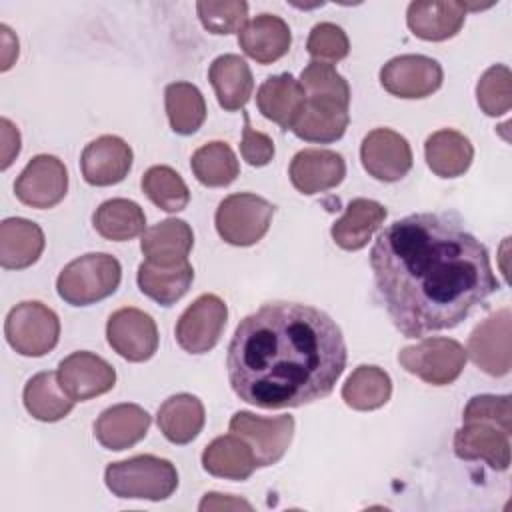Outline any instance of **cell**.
<instances>
[{
    "label": "cell",
    "mask_w": 512,
    "mask_h": 512,
    "mask_svg": "<svg viewBox=\"0 0 512 512\" xmlns=\"http://www.w3.org/2000/svg\"><path fill=\"white\" fill-rule=\"evenodd\" d=\"M376 290L406 338L456 328L500 288L486 246L454 214L420 212L388 224L372 244Z\"/></svg>",
    "instance_id": "cell-1"
},
{
    "label": "cell",
    "mask_w": 512,
    "mask_h": 512,
    "mask_svg": "<svg viewBox=\"0 0 512 512\" xmlns=\"http://www.w3.org/2000/svg\"><path fill=\"white\" fill-rule=\"evenodd\" d=\"M226 368L240 400L266 410L298 408L334 390L346 368V342L324 310L270 302L240 320Z\"/></svg>",
    "instance_id": "cell-2"
},
{
    "label": "cell",
    "mask_w": 512,
    "mask_h": 512,
    "mask_svg": "<svg viewBox=\"0 0 512 512\" xmlns=\"http://www.w3.org/2000/svg\"><path fill=\"white\" fill-rule=\"evenodd\" d=\"M106 488L118 498L160 502L178 488L176 466L154 454H140L110 462L104 470Z\"/></svg>",
    "instance_id": "cell-3"
},
{
    "label": "cell",
    "mask_w": 512,
    "mask_h": 512,
    "mask_svg": "<svg viewBox=\"0 0 512 512\" xmlns=\"http://www.w3.org/2000/svg\"><path fill=\"white\" fill-rule=\"evenodd\" d=\"M122 268L112 254L90 252L68 262L56 280L58 296L70 306H90L116 292Z\"/></svg>",
    "instance_id": "cell-4"
},
{
    "label": "cell",
    "mask_w": 512,
    "mask_h": 512,
    "mask_svg": "<svg viewBox=\"0 0 512 512\" xmlns=\"http://www.w3.org/2000/svg\"><path fill=\"white\" fill-rule=\"evenodd\" d=\"M274 206L252 192L226 196L214 216L220 238L232 246H252L264 238L272 224Z\"/></svg>",
    "instance_id": "cell-5"
},
{
    "label": "cell",
    "mask_w": 512,
    "mask_h": 512,
    "mask_svg": "<svg viewBox=\"0 0 512 512\" xmlns=\"http://www.w3.org/2000/svg\"><path fill=\"white\" fill-rule=\"evenodd\" d=\"M8 344L22 356L38 358L54 350L60 338V320L52 308L38 300L16 304L4 322Z\"/></svg>",
    "instance_id": "cell-6"
},
{
    "label": "cell",
    "mask_w": 512,
    "mask_h": 512,
    "mask_svg": "<svg viewBox=\"0 0 512 512\" xmlns=\"http://www.w3.org/2000/svg\"><path fill=\"white\" fill-rule=\"evenodd\" d=\"M466 350L454 338H426L398 352L400 366L432 386L452 384L466 366Z\"/></svg>",
    "instance_id": "cell-7"
},
{
    "label": "cell",
    "mask_w": 512,
    "mask_h": 512,
    "mask_svg": "<svg viewBox=\"0 0 512 512\" xmlns=\"http://www.w3.org/2000/svg\"><path fill=\"white\" fill-rule=\"evenodd\" d=\"M230 432L252 448L258 468H264L280 462L286 454L294 436V418L288 414L264 418L240 410L230 418Z\"/></svg>",
    "instance_id": "cell-8"
},
{
    "label": "cell",
    "mask_w": 512,
    "mask_h": 512,
    "mask_svg": "<svg viewBox=\"0 0 512 512\" xmlns=\"http://www.w3.org/2000/svg\"><path fill=\"white\" fill-rule=\"evenodd\" d=\"M226 320V302L216 294H202L180 314L174 328L176 342L190 354H204L218 344Z\"/></svg>",
    "instance_id": "cell-9"
},
{
    "label": "cell",
    "mask_w": 512,
    "mask_h": 512,
    "mask_svg": "<svg viewBox=\"0 0 512 512\" xmlns=\"http://www.w3.org/2000/svg\"><path fill=\"white\" fill-rule=\"evenodd\" d=\"M110 348L128 362H146L158 350V328L150 314L140 308H120L106 322Z\"/></svg>",
    "instance_id": "cell-10"
},
{
    "label": "cell",
    "mask_w": 512,
    "mask_h": 512,
    "mask_svg": "<svg viewBox=\"0 0 512 512\" xmlns=\"http://www.w3.org/2000/svg\"><path fill=\"white\" fill-rule=\"evenodd\" d=\"M442 66L422 54H402L388 60L380 70V84L398 98L416 100L434 94L442 86Z\"/></svg>",
    "instance_id": "cell-11"
},
{
    "label": "cell",
    "mask_w": 512,
    "mask_h": 512,
    "mask_svg": "<svg viewBox=\"0 0 512 512\" xmlns=\"http://www.w3.org/2000/svg\"><path fill=\"white\" fill-rule=\"evenodd\" d=\"M68 190V170L52 154L34 156L14 182L16 198L38 210H46L64 200Z\"/></svg>",
    "instance_id": "cell-12"
},
{
    "label": "cell",
    "mask_w": 512,
    "mask_h": 512,
    "mask_svg": "<svg viewBox=\"0 0 512 512\" xmlns=\"http://www.w3.org/2000/svg\"><path fill=\"white\" fill-rule=\"evenodd\" d=\"M466 354L488 376L498 378L510 372V308L490 314L470 332Z\"/></svg>",
    "instance_id": "cell-13"
},
{
    "label": "cell",
    "mask_w": 512,
    "mask_h": 512,
    "mask_svg": "<svg viewBox=\"0 0 512 512\" xmlns=\"http://www.w3.org/2000/svg\"><path fill=\"white\" fill-rule=\"evenodd\" d=\"M360 160L364 170L380 182H398L412 168V148L408 140L390 130L374 128L360 146Z\"/></svg>",
    "instance_id": "cell-14"
},
{
    "label": "cell",
    "mask_w": 512,
    "mask_h": 512,
    "mask_svg": "<svg viewBox=\"0 0 512 512\" xmlns=\"http://www.w3.org/2000/svg\"><path fill=\"white\" fill-rule=\"evenodd\" d=\"M58 380L72 400L84 402L112 390L116 384V370L102 356L80 350L60 362Z\"/></svg>",
    "instance_id": "cell-15"
},
{
    "label": "cell",
    "mask_w": 512,
    "mask_h": 512,
    "mask_svg": "<svg viewBox=\"0 0 512 512\" xmlns=\"http://www.w3.org/2000/svg\"><path fill=\"white\" fill-rule=\"evenodd\" d=\"M132 148L120 136L104 134L86 144L80 156V170L92 186H112L122 182L132 168Z\"/></svg>",
    "instance_id": "cell-16"
},
{
    "label": "cell",
    "mask_w": 512,
    "mask_h": 512,
    "mask_svg": "<svg viewBox=\"0 0 512 512\" xmlns=\"http://www.w3.org/2000/svg\"><path fill=\"white\" fill-rule=\"evenodd\" d=\"M288 176L300 194L312 196L336 188L346 176V162L334 150L304 148L294 154Z\"/></svg>",
    "instance_id": "cell-17"
},
{
    "label": "cell",
    "mask_w": 512,
    "mask_h": 512,
    "mask_svg": "<svg viewBox=\"0 0 512 512\" xmlns=\"http://www.w3.org/2000/svg\"><path fill=\"white\" fill-rule=\"evenodd\" d=\"M510 434L494 424L472 420L464 422L454 434V454L460 460H484L492 470L510 466Z\"/></svg>",
    "instance_id": "cell-18"
},
{
    "label": "cell",
    "mask_w": 512,
    "mask_h": 512,
    "mask_svg": "<svg viewBox=\"0 0 512 512\" xmlns=\"http://www.w3.org/2000/svg\"><path fill=\"white\" fill-rule=\"evenodd\" d=\"M150 428V414L138 404H116L106 408L94 422V436L106 450H126L138 444Z\"/></svg>",
    "instance_id": "cell-19"
},
{
    "label": "cell",
    "mask_w": 512,
    "mask_h": 512,
    "mask_svg": "<svg viewBox=\"0 0 512 512\" xmlns=\"http://www.w3.org/2000/svg\"><path fill=\"white\" fill-rule=\"evenodd\" d=\"M238 44L258 64H272L290 50L292 34L280 16L258 14L238 32Z\"/></svg>",
    "instance_id": "cell-20"
},
{
    "label": "cell",
    "mask_w": 512,
    "mask_h": 512,
    "mask_svg": "<svg viewBox=\"0 0 512 512\" xmlns=\"http://www.w3.org/2000/svg\"><path fill=\"white\" fill-rule=\"evenodd\" d=\"M194 246V232L180 218H166L148 230L140 240V250L148 262L158 266H176L188 260Z\"/></svg>",
    "instance_id": "cell-21"
},
{
    "label": "cell",
    "mask_w": 512,
    "mask_h": 512,
    "mask_svg": "<svg viewBox=\"0 0 512 512\" xmlns=\"http://www.w3.org/2000/svg\"><path fill=\"white\" fill-rule=\"evenodd\" d=\"M256 104L264 118L276 122L282 130H290L306 104V92L292 74L284 72L268 76L260 84Z\"/></svg>",
    "instance_id": "cell-22"
},
{
    "label": "cell",
    "mask_w": 512,
    "mask_h": 512,
    "mask_svg": "<svg viewBox=\"0 0 512 512\" xmlns=\"http://www.w3.org/2000/svg\"><path fill=\"white\" fill-rule=\"evenodd\" d=\"M466 8L462 2H410L406 24L420 40L442 42L460 32Z\"/></svg>",
    "instance_id": "cell-23"
},
{
    "label": "cell",
    "mask_w": 512,
    "mask_h": 512,
    "mask_svg": "<svg viewBox=\"0 0 512 512\" xmlns=\"http://www.w3.org/2000/svg\"><path fill=\"white\" fill-rule=\"evenodd\" d=\"M42 228L26 218H6L0 224V264L6 270L32 266L44 250Z\"/></svg>",
    "instance_id": "cell-24"
},
{
    "label": "cell",
    "mask_w": 512,
    "mask_h": 512,
    "mask_svg": "<svg viewBox=\"0 0 512 512\" xmlns=\"http://www.w3.org/2000/svg\"><path fill=\"white\" fill-rule=\"evenodd\" d=\"M208 80L216 92L218 104L226 112L246 106L254 90L252 70L238 54H222L208 68Z\"/></svg>",
    "instance_id": "cell-25"
},
{
    "label": "cell",
    "mask_w": 512,
    "mask_h": 512,
    "mask_svg": "<svg viewBox=\"0 0 512 512\" xmlns=\"http://www.w3.org/2000/svg\"><path fill=\"white\" fill-rule=\"evenodd\" d=\"M388 210L370 198H354L342 218H338L332 228V240L342 250H360L364 248L372 234L382 226Z\"/></svg>",
    "instance_id": "cell-26"
},
{
    "label": "cell",
    "mask_w": 512,
    "mask_h": 512,
    "mask_svg": "<svg viewBox=\"0 0 512 512\" xmlns=\"http://www.w3.org/2000/svg\"><path fill=\"white\" fill-rule=\"evenodd\" d=\"M348 122V108L326 100L306 98V104L290 130L304 142L330 144L344 136Z\"/></svg>",
    "instance_id": "cell-27"
},
{
    "label": "cell",
    "mask_w": 512,
    "mask_h": 512,
    "mask_svg": "<svg viewBox=\"0 0 512 512\" xmlns=\"http://www.w3.org/2000/svg\"><path fill=\"white\" fill-rule=\"evenodd\" d=\"M204 404L186 392L174 394L158 408L156 422L164 438L172 444L192 442L204 428Z\"/></svg>",
    "instance_id": "cell-28"
},
{
    "label": "cell",
    "mask_w": 512,
    "mask_h": 512,
    "mask_svg": "<svg viewBox=\"0 0 512 512\" xmlns=\"http://www.w3.org/2000/svg\"><path fill=\"white\" fill-rule=\"evenodd\" d=\"M202 468L218 478L246 480L258 468L252 448L236 434L214 438L202 452Z\"/></svg>",
    "instance_id": "cell-29"
},
{
    "label": "cell",
    "mask_w": 512,
    "mask_h": 512,
    "mask_svg": "<svg viewBox=\"0 0 512 512\" xmlns=\"http://www.w3.org/2000/svg\"><path fill=\"white\" fill-rule=\"evenodd\" d=\"M424 156L428 168L440 178L462 176L474 158V148L470 140L452 128L438 130L426 138Z\"/></svg>",
    "instance_id": "cell-30"
},
{
    "label": "cell",
    "mask_w": 512,
    "mask_h": 512,
    "mask_svg": "<svg viewBox=\"0 0 512 512\" xmlns=\"http://www.w3.org/2000/svg\"><path fill=\"white\" fill-rule=\"evenodd\" d=\"M136 280L144 296L158 302L160 306H172L190 290L194 268L188 260L176 266H158L144 260L138 266Z\"/></svg>",
    "instance_id": "cell-31"
},
{
    "label": "cell",
    "mask_w": 512,
    "mask_h": 512,
    "mask_svg": "<svg viewBox=\"0 0 512 512\" xmlns=\"http://www.w3.org/2000/svg\"><path fill=\"white\" fill-rule=\"evenodd\" d=\"M28 414L40 422H58L70 414L74 402L60 386L58 372H38L34 374L22 394Z\"/></svg>",
    "instance_id": "cell-32"
},
{
    "label": "cell",
    "mask_w": 512,
    "mask_h": 512,
    "mask_svg": "<svg viewBox=\"0 0 512 512\" xmlns=\"http://www.w3.org/2000/svg\"><path fill=\"white\" fill-rule=\"evenodd\" d=\"M92 226L106 240L128 242L144 232L146 214L134 200L112 198L96 208Z\"/></svg>",
    "instance_id": "cell-33"
},
{
    "label": "cell",
    "mask_w": 512,
    "mask_h": 512,
    "mask_svg": "<svg viewBox=\"0 0 512 512\" xmlns=\"http://www.w3.org/2000/svg\"><path fill=\"white\" fill-rule=\"evenodd\" d=\"M392 396V380L388 372L378 366L362 364L346 378L342 386V400L360 412L384 406Z\"/></svg>",
    "instance_id": "cell-34"
},
{
    "label": "cell",
    "mask_w": 512,
    "mask_h": 512,
    "mask_svg": "<svg viewBox=\"0 0 512 512\" xmlns=\"http://www.w3.org/2000/svg\"><path fill=\"white\" fill-rule=\"evenodd\" d=\"M170 128L180 136L194 134L206 120V100L190 82H172L164 90Z\"/></svg>",
    "instance_id": "cell-35"
},
{
    "label": "cell",
    "mask_w": 512,
    "mask_h": 512,
    "mask_svg": "<svg viewBox=\"0 0 512 512\" xmlns=\"http://www.w3.org/2000/svg\"><path fill=\"white\" fill-rule=\"evenodd\" d=\"M190 168L196 180L208 188L228 186L240 174V162L234 150L222 140L200 146L190 158Z\"/></svg>",
    "instance_id": "cell-36"
},
{
    "label": "cell",
    "mask_w": 512,
    "mask_h": 512,
    "mask_svg": "<svg viewBox=\"0 0 512 512\" xmlns=\"http://www.w3.org/2000/svg\"><path fill=\"white\" fill-rule=\"evenodd\" d=\"M142 192L164 212H180L190 202V190L170 166H150L142 176Z\"/></svg>",
    "instance_id": "cell-37"
},
{
    "label": "cell",
    "mask_w": 512,
    "mask_h": 512,
    "mask_svg": "<svg viewBox=\"0 0 512 512\" xmlns=\"http://www.w3.org/2000/svg\"><path fill=\"white\" fill-rule=\"evenodd\" d=\"M300 86L310 100H326L348 108L350 104V86L342 74L336 72L332 64L312 60L300 72Z\"/></svg>",
    "instance_id": "cell-38"
},
{
    "label": "cell",
    "mask_w": 512,
    "mask_h": 512,
    "mask_svg": "<svg viewBox=\"0 0 512 512\" xmlns=\"http://www.w3.org/2000/svg\"><path fill=\"white\" fill-rule=\"evenodd\" d=\"M476 102L486 116H502L512 108V74L508 66L494 64L480 76Z\"/></svg>",
    "instance_id": "cell-39"
},
{
    "label": "cell",
    "mask_w": 512,
    "mask_h": 512,
    "mask_svg": "<svg viewBox=\"0 0 512 512\" xmlns=\"http://www.w3.org/2000/svg\"><path fill=\"white\" fill-rule=\"evenodd\" d=\"M198 18L202 26L212 34H232L240 32L246 24L248 4L244 0H224V2H198Z\"/></svg>",
    "instance_id": "cell-40"
},
{
    "label": "cell",
    "mask_w": 512,
    "mask_h": 512,
    "mask_svg": "<svg viewBox=\"0 0 512 512\" xmlns=\"http://www.w3.org/2000/svg\"><path fill=\"white\" fill-rule=\"evenodd\" d=\"M306 50L316 62H338L348 56L350 42L340 26L332 22H320L310 30Z\"/></svg>",
    "instance_id": "cell-41"
},
{
    "label": "cell",
    "mask_w": 512,
    "mask_h": 512,
    "mask_svg": "<svg viewBox=\"0 0 512 512\" xmlns=\"http://www.w3.org/2000/svg\"><path fill=\"white\" fill-rule=\"evenodd\" d=\"M464 422L480 420L498 426L506 434L512 430V412H510V396H494V394H480L472 396L462 412Z\"/></svg>",
    "instance_id": "cell-42"
},
{
    "label": "cell",
    "mask_w": 512,
    "mask_h": 512,
    "mask_svg": "<svg viewBox=\"0 0 512 512\" xmlns=\"http://www.w3.org/2000/svg\"><path fill=\"white\" fill-rule=\"evenodd\" d=\"M240 154L250 166H266L274 158V142L268 134L252 128L248 114L244 112V130L240 142Z\"/></svg>",
    "instance_id": "cell-43"
},
{
    "label": "cell",
    "mask_w": 512,
    "mask_h": 512,
    "mask_svg": "<svg viewBox=\"0 0 512 512\" xmlns=\"http://www.w3.org/2000/svg\"><path fill=\"white\" fill-rule=\"evenodd\" d=\"M0 130H2V164H0V168L6 170L20 152V132L8 118L0 120Z\"/></svg>",
    "instance_id": "cell-44"
},
{
    "label": "cell",
    "mask_w": 512,
    "mask_h": 512,
    "mask_svg": "<svg viewBox=\"0 0 512 512\" xmlns=\"http://www.w3.org/2000/svg\"><path fill=\"white\" fill-rule=\"evenodd\" d=\"M200 510H226V508H244V510H252V504L242 500V498H234L230 494H218V492H208L204 494L200 506Z\"/></svg>",
    "instance_id": "cell-45"
},
{
    "label": "cell",
    "mask_w": 512,
    "mask_h": 512,
    "mask_svg": "<svg viewBox=\"0 0 512 512\" xmlns=\"http://www.w3.org/2000/svg\"><path fill=\"white\" fill-rule=\"evenodd\" d=\"M0 32H2V46H4V50H2V70H8L12 66V62L16 60V56H18V38L12 34V30L6 24L0 26Z\"/></svg>",
    "instance_id": "cell-46"
}]
</instances>
